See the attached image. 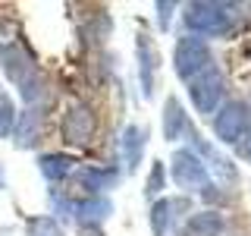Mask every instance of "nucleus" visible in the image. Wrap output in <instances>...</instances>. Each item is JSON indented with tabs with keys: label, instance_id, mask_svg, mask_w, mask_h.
I'll list each match as a JSON object with an SVG mask.
<instances>
[{
	"label": "nucleus",
	"instance_id": "4be33fe9",
	"mask_svg": "<svg viewBox=\"0 0 251 236\" xmlns=\"http://www.w3.org/2000/svg\"><path fill=\"white\" fill-rule=\"evenodd\" d=\"M78 236H104V233H100L98 227H82V233H78Z\"/></svg>",
	"mask_w": 251,
	"mask_h": 236
},
{
	"label": "nucleus",
	"instance_id": "4468645a",
	"mask_svg": "<svg viewBox=\"0 0 251 236\" xmlns=\"http://www.w3.org/2000/svg\"><path fill=\"white\" fill-rule=\"evenodd\" d=\"M38 167H41V173H44L47 179H66L69 173L75 170V157L60 154V151H53V154H41V157H38Z\"/></svg>",
	"mask_w": 251,
	"mask_h": 236
},
{
	"label": "nucleus",
	"instance_id": "f8f14e48",
	"mask_svg": "<svg viewBox=\"0 0 251 236\" xmlns=\"http://www.w3.org/2000/svg\"><path fill=\"white\" fill-rule=\"evenodd\" d=\"M185 129H188V117L179 104V98H167V104H163V136H167V142H176Z\"/></svg>",
	"mask_w": 251,
	"mask_h": 236
},
{
	"label": "nucleus",
	"instance_id": "5701e85b",
	"mask_svg": "<svg viewBox=\"0 0 251 236\" xmlns=\"http://www.w3.org/2000/svg\"><path fill=\"white\" fill-rule=\"evenodd\" d=\"M0 179H3V173H0Z\"/></svg>",
	"mask_w": 251,
	"mask_h": 236
},
{
	"label": "nucleus",
	"instance_id": "9b49d317",
	"mask_svg": "<svg viewBox=\"0 0 251 236\" xmlns=\"http://www.w3.org/2000/svg\"><path fill=\"white\" fill-rule=\"evenodd\" d=\"M41 126H44V114H41V110H35V107L22 110V114L16 117V129H13L16 142H19L22 148H28L31 142L41 136Z\"/></svg>",
	"mask_w": 251,
	"mask_h": 236
},
{
	"label": "nucleus",
	"instance_id": "7ed1b4c3",
	"mask_svg": "<svg viewBox=\"0 0 251 236\" xmlns=\"http://www.w3.org/2000/svg\"><path fill=\"white\" fill-rule=\"evenodd\" d=\"M173 66H176V76L182 79V82H192L195 76H201L207 66H214L210 63V47L204 38L198 35H185L176 41V51H173Z\"/></svg>",
	"mask_w": 251,
	"mask_h": 236
},
{
	"label": "nucleus",
	"instance_id": "423d86ee",
	"mask_svg": "<svg viewBox=\"0 0 251 236\" xmlns=\"http://www.w3.org/2000/svg\"><path fill=\"white\" fill-rule=\"evenodd\" d=\"M170 173L173 183L185 192H198V189L207 186V167L201 164V157L192 151V148H179L170 161Z\"/></svg>",
	"mask_w": 251,
	"mask_h": 236
},
{
	"label": "nucleus",
	"instance_id": "ddd939ff",
	"mask_svg": "<svg viewBox=\"0 0 251 236\" xmlns=\"http://www.w3.org/2000/svg\"><path fill=\"white\" fill-rule=\"evenodd\" d=\"M145 139H148V132L141 129V126H126V132H123V154H126V167L129 170H135L141 164Z\"/></svg>",
	"mask_w": 251,
	"mask_h": 236
},
{
	"label": "nucleus",
	"instance_id": "1a4fd4ad",
	"mask_svg": "<svg viewBox=\"0 0 251 236\" xmlns=\"http://www.w3.org/2000/svg\"><path fill=\"white\" fill-rule=\"evenodd\" d=\"M185 208H188L185 199H160V202H154V208H151V230H154V236H170L173 227H176L179 211H185Z\"/></svg>",
	"mask_w": 251,
	"mask_h": 236
},
{
	"label": "nucleus",
	"instance_id": "aec40b11",
	"mask_svg": "<svg viewBox=\"0 0 251 236\" xmlns=\"http://www.w3.org/2000/svg\"><path fill=\"white\" fill-rule=\"evenodd\" d=\"M167 183V173H163V161H154L151 164V173H148V186H145V192L148 195H157V192H163V186Z\"/></svg>",
	"mask_w": 251,
	"mask_h": 236
},
{
	"label": "nucleus",
	"instance_id": "6e6552de",
	"mask_svg": "<svg viewBox=\"0 0 251 236\" xmlns=\"http://www.w3.org/2000/svg\"><path fill=\"white\" fill-rule=\"evenodd\" d=\"M135 51H138V79H141V94H145V98H151V94H154L157 66H160V54H157L154 38L148 35V31H141V35H138Z\"/></svg>",
	"mask_w": 251,
	"mask_h": 236
},
{
	"label": "nucleus",
	"instance_id": "a211bd4d",
	"mask_svg": "<svg viewBox=\"0 0 251 236\" xmlns=\"http://www.w3.org/2000/svg\"><path fill=\"white\" fill-rule=\"evenodd\" d=\"M25 230H28V236H63V227H60L53 217H47V214L31 217Z\"/></svg>",
	"mask_w": 251,
	"mask_h": 236
},
{
	"label": "nucleus",
	"instance_id": "f3484780",
	"mask_svg": "<svg viewBox=\"0 0 251 236\" xmlns=\"http://www.w3.org/2000/svg\"><path fill=\"white\" fill-rule=\"evenodd\" d=\"M78 179L88 183L91 192H100V189H107L116 179V173L113 170H98V167H82V170H78Z\"/></svg>",
	"mask_w": 251,
	"mask_h": 236
},
{
	"label": "nucleus",
	"instance_id": "0eeeda50",
	"mask_svg": "<svg viewBox=\"0 0 251 236\" xmlns=\"http://www.w3.org/2000/svg\"><path fill=\"white\" fill-rule=\"evenodd\" d=\"M214 132H217L220 142H226V145H235L239 139H245V132H248V107L242 104V101H229V104L217 114Z\"/></svg>",
	"mask_w": 251,
	"mask_h": 236
},
{
	"label": "nucleus",
	"instance_id": "6ab92c4d",
	"mask_svg": "<svg viewBox=\"0 0 251 236\" xmlns=\"http://www.w3.org/2000/svg\"><path fill=\"white\" fill-rule=\"evenodd\" d=\"M13 129H16V107H13V101L0 91V136H13Z\"/></svg>",
	"mask_w": 251,
	"mask_h": 236
},
{
	"label": "nucleus",
	"instance_id": "39448f33",
	"mask_svg": "<svg viewBox=\"0 0 251 236\" xmlns=\"http://www.w3.org/2000/svg\"><path fill=\"white\" fill-rule=\"evenodd\" d=\"M223 94H226V79L217 66H207L201 76H195L188 82V98H192L198 114H214L217 104L223 101Z\"/></svg>",
	"mask_w": 251,
	"mask_h": 236
},
{
	"label": "nucleus",
	"instance_id": "412c9836",
	"mask_svg": "<svg viewBox=\"0 0 251 236\" xmlns=\"http://www.w3.org/2000/svg\"><path fill=\"white\" fill-rule=\"evenodd\" d=\"M157 10H160V29L170 26V13H173V3H157Z\"/></svg>",
	"mask_w": 251,
	"mask_h": 236
},
{
	"label": "nucleus",
	"instance_id": "dca6fc26",
	"mask_svg": "<svg viewBox=\"0 0 251 236\" xmlns=\"http://www.w3.org/2000/svg\"><path fill=\"white\" fill-rule=\"evenodd\" d=\"M75 211H78V220H82V227H98L100 220L110 214V202L100 199V195H94V199L82 202Z\"/></svg>",
	"mask_w": 251,
	"mask_h": 236
},
{
	"label": "nucleus",
	"instance_id": "f03ea898",
	"mask_svg": "<svg viewBox=\"0 0 251 236\" xmlns=\"http://www.w3.org/2000/svg\"><path fill=\"white\" fill-rule=\"evenodd\" d=\"M185 26L195 31V35H214L223 38L232 31V13L226 3H207V0H198V3L185 6Z\"/></svg>",
	"mask_w": 251,
	"mask_h": 236
},
{
	"label": "nucleus",
	"instance_id": "9d476101",
	"mask_svg": "<svg viewBox=\"0 0 251 236\" xmlns=\"http://www.w3.org/2000/svg\"><path fill=\"white\" fill-rule=\"evenodd\" d=\"M226 220L220 211H198L182 224V236H223Z\"/></svg>",
	"mask_w": 251,
	"mask_h": 236
},
{
	"label": "nucleus",
	"instance_id": "f257e3e1",
	"mask_svg": "<svg viewBox=\"0 0 251 236\" xmlns=\"http://www.w3.org/2000/svg\"><path fill=\"white\" fill-rule=\"evenodd\" d=\"M0 66H3V73L10 82L19 85L22 98L28 101V104H35L38 98H41V76H38V66L35 60L28 57V51L22 44H0Z\"/></svg>",
	"mask_w": 251,
	"mask_h": 236
},
{
	"label": "nucleus",
	"instance_id": "20e7f679",
	"mask_svg": "<svg viewBox=\"0 0 251 236\" xmlns=\"http://www.w3.org/2000/svg\"><path fill=\"white\" fill-rule=\"evenodd\" d=\"M94 129H98V120H94V110L82 101H73L66 110H63V120H60V132L63 142L73 148H85L94 139Z\"/></svg>",
	"mask_w": 251,
	"mask_h": 236
},
{
	"label": "nucleus",
	"instance_id": "2eb2a0df",
	"mask_svg": "<svg viewBox=\"0 0 251 236\" xmlns=\"http://www.w3.org/2000/svg\"><path fill=\"white\" fill-rule=\"evenodd\" d=\"M188 139H192V145L198 148L201 154H207V157H210V164H214V170L220 173V177H223V179H235V167H232L229 161H226L223 154H217L214 148H210V145H207V142H204V139H201L195 129H188Z\"/></svg>",
	"mask_w": 251,
	"mask_h": 236
}]
</instances>
